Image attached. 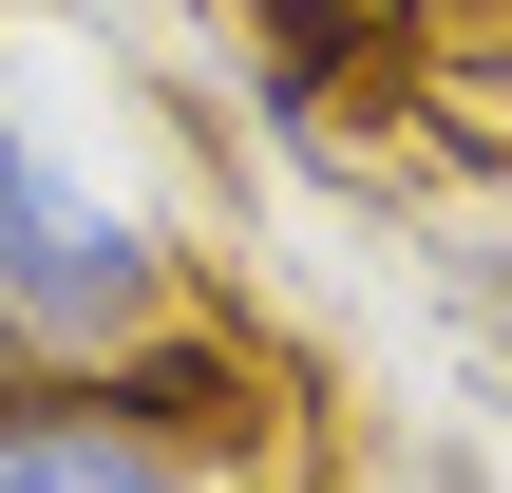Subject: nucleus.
<instances>
[{"mask_svg": "<svg viewBox=\"0 0 512 493\" xmlns=\"http://www.w3.org/2000/svg\"><path fill=\"white\" fill-rule=\"evenodd\" d=\"M19 380H38V361H19V342H0V399H19Z\"/></svg>", "mask_w": 512, "mask_h": 493, "instance_id": "3", "label": "nucleus"}, {"mask_svg": "<svg viewBox=\"0 0 512 493\" xmlns=\"http://www.w3.org/2000/svg\"><path fill=\"white\" fill-rule=\"evenodd\" d=\"M152 323H171L152 209H114V190L19 114V76H0V342H19L38 380H114V361H152Z\"/></svg>", "mask_w": 512, "mask_h": 493, "instance_id": "1", "label": "nucleus"}, {"mask_svg": "<svg viewBox=\"0 0 512 493\" xmlns=\"http://www.w3.org/2000/svg\"><path fill=\"white\" fill-rule=\"evenodd\" d=\"M0 493H209V475H190V418H152L133 380H19Z\"/></svg>", "mask_w": 512, "mask_h": 493, "instance_id": "2", "label": "nucleus"}]
</instances>
